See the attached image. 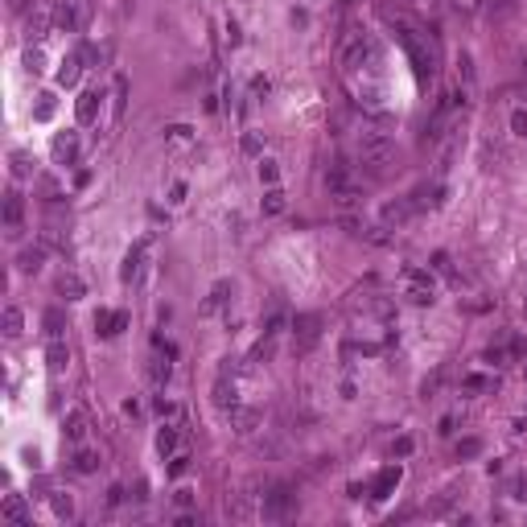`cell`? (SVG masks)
<instances>
[{
  "mask_svg": "<svg viewBox=\"0 0 527 527\" xmlns=\"http://www.w3.org/2000/svg\"><path fill=\"white\" fill-rule=\"evenodd\" d=\"M58 293H62L66 301H78V297H87V284H82L74 272H62V276H58Z\"/></svg>",
  "mask_w": 527,
  "mask_h": 527,
  "instance_id": "20",
  "label": "cell"
},
{
  "mask_svg": "<svg viewBox=\"0 0 527 527\" xmlns=\"http://www.w3.org/2000/svg\"><path fill=\"white\" fill-rule=\"evenodd\" d=\"M99 91H82L78 95V103H74V115H78V124H91L95 120V111H99Z\"/></svg>",
  "mask_w": 527,
  "mask_h": 527,
  "instance_id": "14",
  "label": "cell"
},
{
  "mask_svg": "<svg viewBox=\"0 0 527 527\" xmlns=\"http://www.w3.org/2000/svg\"><path fill=\"white\" fill-rule=\"evenodd\" d=\"M507 495L515 499V503H527V478L519 474V478H511V486H507Z\"/></svg>",
  "mask_w": 527,
  "mask_h": 527,
  "instance_id": "34",
  "label": "cell"
},
{
  "mask_svg": "<svg viewBox=\"0 0 527 527\" xmlns=\"http://www.w3.org/2000/svg\"><path fill=\"white\" fill-rule=\"evenodd\" d=\"M404 297H408L412 305H433V301H437L433 276L421 272V268H408V272H404Z\"/></svg>",
  "mask_w": 527,
  "mask_h": 527,
  "instance_id": "4",
  "label": "cell"
},
{
  "mask_svg": "<svg viewBox=\"0 0 527 527\" xmlns=\"http://www.w3.org/2000/svg\"><path fill=\"white\" fill-rule=\"evenodd\" d=\"M78 74H82V54L74 49L70 58H62V66H58V82H62V87H74Z\"/></svg>",
  "mask_w": 527,
  "mask_h": 527,
  "instance_id": "13",
  "label": "cell"
},
{
  "mask_svg": "<svg viewBox=\"0 0 527 527\" xmlns=\"http://www.w3.org/2000/svg\"><path fill=\"white\" fill-rule=\"evenodd\" d=\"M293 338H297V350H313L317 338H322V317L317 313H301L293 322Z\"/></svg>",
  "mask_w": 527,
  "mask_h": 527,
  "instance_id": "5",
  "label": "cell"
},
{
  "mask_svg": "<svg viewBox=\"0 0 527 527\" xmlns=\"http://www.w3.org/2000/svg\"><path fill=\"white\" fill-rule=\"evenodd\" d=\"M45 338H62V313L58 309L45 313Z\"/></svg>",
  "mask_w": 527,
  "mask_h": 527,
  "instance_id": "28",
  "label": "cell"
},
{
  "mask_svg": "<svg viewBox=\"0 0 527 527\" xmlns=\"http://www.w3.org/2000/svg\"><path fill=\"white\" fill-rule=\"evenodd\" d=\"M359 165L371 177H388L396 169V140L383 136V132H363V140H359Z\"/></svg>",
  "mask_w": 527,
  "mask_h": 527,
  "instance_id": "1",
  "label": "cell"
},
{
  "mask_svg": "<svg viewBox=\"0 0 527 527\" xmlns=\"http://www.w3.org/2000/svg\"><path fill=\"white\" fill-rule=\"evenodd\" d=\"M29 4H33V0H8V12H25Z\"/></svg>",
  "mask_w": 527,
  "mask_h": 527,
  "instance_id": "45",
  "label": "cell"
},
{
  "mask_svg": "<svg viewBox=\"0 0 527 527\" xmlns=\"http://www.w3.org/2000/svg\"><path fill=\"white\" fill-rule=\"evenodd\" d=\"M41 62H45V58H41V49H25V70H33V74H37V70H41Z\"/></svg>",
  "mask_w": 527,
  "mask_h": 527,
  "instance_id": "37",
  "label": "cell"
},
{
  "mask_svg": "<svg viewBox=\"0 0 527 527\" xmlns=\"http://www.w3.org/2000/svg\"><path fill=\"white\" fill-rule=\"evenodd\" d=\"M21 330H25V313L16 305H8L4 309V338H21Z\"/></svg>",
  "mask_w": 527,
  "mask_h": 527,
  "instance_id": "22",
  "label": "cell"
},
{
  "mask_svg": "<svg viewBox=\"0 0 527 527\" xmlns=\"http://www.w3.org/2000/svg\"><path fill=\"white\" fill-rule=\"evenodd\" d=\"M0 515H4L8 524H29V507H25V499H21V495H8V499H4V507H0Z\"/></svg>",
  "mask_w": 527,
  "mask_h": 527,
  "instance_id": "17",
  "label": "cell"
},
{
  "mask_svg": "<svg viewBox=\"0 0 527 527\" xmlns=\"http://www.w3.org/2000/svg\"><path fill=\"white\" fill-rule=\"evenodd\" d=\"M396 482H400V466H388V470L375 478V499H388V495L396 491Z\"/></svg>",
  "mask_w": 527,
  "mask_h": 527,
  "instance_id": "21",
  "label": "cell"
},
{
  "mask_svg": "<svg viewBox=\"0 0 527 527\" xmlns=\"http://www.w3.org/2000/svg\"><path fill=\"white\" fill-rule=\"evenodd\" d=\"M408 214H412V202H404V198L383 206V223H388V227H404V223H408Z\"/></svg>",
  "mask_w": 527,
  "mask_h": 527,
  "instance_id": "18",
  "label": "cell"
},
{
  "mask_svg": "<svg viewBox=\"0 0 527 527\" xmlns=\"http://www.w3.org/2000/svg\"><path fill=\"white\" fill-rule=\"evenodd\" d=\"M54 515H58V519H70V515H74L70 495H54Z\"/></svg>",
  "mask_w": 527,
  "mask_h": 527,
  "instance_id": "30",
  "label": "cell"
},
{
  "mask_svg": "<svg viewBox=\"0 0 527 527\" xmlns=\"http://www.w3.org/2000/svg\"><path fill=\"white\" fill-rule=\"evenodd\" d=\"M214 404L218 408H235V383L227 375H218V383H214Z\"/></svg>",
  "mask_w": 527,
  "mask_h": 527,
  "instance_id": "23",
  "label": "cell"
},
{
  "mask_svg": "<svg viewBox=\"0 0 527 527\" xmlns=\"http://www.w3.org/2000/svg\"><path fill=\"white\" fill-rule=\"evenodd\" d=\"M74 470H78V474H95V470H99V453L78 449V453H74Z\"/></svg>",
  "mask_w": 527,
  "mask_h": 527,
  "instance_id": "26",
  "label": "cell"
},
{
  "mask_svg": "<svg viewBox=\"0 0 527 527\" xmlns=\"http://www.w3.org/2000/svg\"><path fill=\"white\" fill-rule=\"evenodd\" d=\"M21 214H25V198L16 190H8L4 194V235L8 239H21V231H25L21 227Z\"/></svg>",
  "mask_w": 527,
  "mask_h": 527,
  "instance_id": "6",
  "label": "cell"
},
{
  "mask_svg": "<svg viewBox=\"0 0 527 527\" xmlns=\"http://www.w3.org/2000/svg\"><path fill=\"white\" fill-rule=\"evenodd\" d=\"M66 437H70V441H82V437H87V416H82V412H70V416H66Z\"/></svg>",
  "mask_w": 527,
  "mask_h": 527,
  "instance_id": "25",
  "label": "cell"
},
{
  "mask_svg": "<svg viewBox=\"0 0 527 527\" xmlns=\"http://www.w3.org/2000/svg\"><path fill=\"white\" fill-rule=\"evenodd\" d=\"M186 470H190V453H173V458H169V474H173V478H181Z\"/></svg>",
  "mask_w": 527,
  "mask_h": 527,
  "instance_id": "33",
  "label": "cell"
},
{
  "mask_svg": "<svg viewBox=\"0 0 527 527\" xmlns=\"http://www.w3.org/2000/svg\"><path fill=\"white\" fill-rule=\"evenodd\" d=\"M49 115H54V99L41 95V103H37V120H49Z\"/></svg>",
  "mask_w": 527,
  "mask_h": 527,
  "instance_id": "42",
  "label": "cell"
},
{
  "mask_svg": "<svg viewBox=\"0 0 527 527\" xmlns=\"http://www.w3.org/2000/svg\"><path fill=\"white\" fill-rule=\"evenodd\" d=\"M41 264H45V247H21V256H16L21 272H41Z\"/></svg>",
  "mask_w": 527,
  "mask_h": 527,
  "instance_id": "19",
  "label": "cell"
},
{
  "mask_svg": "<svg viewBox=\"0 0 527 527\" xmlns=\"http://www.w3.org/2000/svg\"><path fill=\"white\" fill-rule=\"evenodd\" d=\"M12 173H16V177H29V173H33V165H29L25 153H12Z\"/></svg>",
  "mask_w": 527,
  "mask_h": 527,
  "instance_id": "35",
  "label": "cell"
},
{
  "mask_svg": "<svg viewBox=\"0 0 527 527\" xmlns=\"http://www.w3.org/2000/svg\"><path fill=\"white\" fill-rule=\"evenodd\" d=\"M256 425H260V412L256 408H231V429L239 433V437H247V433H256Z\"/></svg>",
  "mask_w": 527,
  "mask_h": 527,
  "instance_id": "11",
  "label": "cell"
},
{
  "mask_svg": "<svg viewBox=\"0 0 527 527\" xmlns=\"http://www.w3.org/2000/svg\"><path fill=\"white\" fill-rule=\"evenodd\" d=\"M227 297H231V280H218V284L210 289V297L202 301V317H210V313H218V309L227 305Z\"/></svg>",
  "mask_w": 527,
  "mask_h": 527,
  "instance_id": "15",
  "label": "cell"
},
{
  "mask_svg": "<svg viewBox=\"0 0 527 527\" xmlns=\"http://www.w3.org/2000/svg\"><path fill=\"white\" fill-rule=\"evenodd\" d=\"M243 153H260V140L256 136H243Z\"/></svg>",
  "mask_w": 527,
  "mask_h": 527,
  "instance_id": "44",
  "label": "cell"
},
{
  "mask_svg": "<svg viewBox=\"0 0 527 527\" xmlns=\"http://www.w3.org/2000/svg\"><path fill=\"white\" fill-rule=\"evenodd\" d=\"M524 74H527V58H524Z\"/></svg>",
  "mask_w": 527,
  "mask_h": 527,
  "instance_id": "46",
  "label": "cell"
},
{
  "mask_svg": "<svg viewBox=\"0 0 527 527\" xmlns=\"http://www.w3.org/2000/svg\"><path fill=\"white\" fill-rule=\"evenodd\" d=\"M280 326H284V313L276 309V313H268V322H264V338H276L280 334Z\"/></svg>",
  "mask_w": 527,
  "mask_h": 527,
  "instance_id": "31",
  "label": "cell"
},
{
  "mask_svg": "<svg viewBox=\"0 0 527 527\" xmlns=\"http://www.w3.org/2000/svg\"><path fill=\"white\" fill-rule=\"evenodd\" d=\"M511 132H515V136H527V111H515V115H511Z\"/></svg>",
  "mask_w": 527,
  "mask_h": 527,
  "instance_id": "41",
  "label": "cell"
},
{
  "mask_svg": "<svg viewBox=\"0 0 527 527\" xmlns=\"http://www.w3.org/2000/svg\"><path fill=\"white\" fill-rule=\"evenodd\" d=\"M486 388H491L486 375H470V379H466V392H486Z\"/></svg>",
  "mask_w": 527,
  "mask_h": 527,
  "instance_id": "40",
  "label": "cell"
},
{
  "mask_svg": "<svg viewBox=\"0 0 527 527\" xmlns=\"http://www.w3.org/2000/svg\"><path fill=\"white\" fill-rule=\"evenodd\" d=\"M87 21H91V4H87V0H62V4L54 8V25H58L62 33H78Z\"/></svg>",
  "mask_w": 527,
  "mask_h": 527,
  "instance_id": "3",
  "label": "cell"
},
{
  "mask_svg": "<svg viewBox=\"0 0 527 527\" xmlns=\"http://www.w3.org/2000/svg\"><path fill=\"white\" fill-rule=\"evenodd\" d=\"M169 136H173L177 144H186V140H190V128H186V124H177V128H169Z\"/></svg>",
  "mask_w": 527,
  "mask_h": 527,
  "instance_id": "43",
  "label": "cell"
},
{
  "mask_svg": "<svg viewBox=\"0 0 527 527\" xmlns=\"http://www.w3.org/2000/svg\"><path fill=\"white\" fill-rule=\"evenodd\" d=\"M367 58H371V41H367V37H350V41L342 45V66H346V70H359Z\"/></svg>",
  "mask_w": 527,
  "mask_h": 527,
  "instance_id": "9",
  "label": "cell"
},
{
  "mask_svg": "<svg viewBox=\"0 0 527 527\" xmlns=\"http://www.w3.org/2000/svg\"><path fill=\"white\" fill-rule=\"evenodd\" d=\"M478 453H482V441H478V437L458 441V458H478Z\"/></svg>",
  "mask_w": 527,
  "mask_h": 527,
  "instance_id": "29",
  "label": "cell"
},
{
  "mask_svg": "<svg viewBox=\"0 0 527 527\" xmlns=\"http://www.w3.org/2000/svg\"><path fill=\"white\" fill-rule=\"evenodd\" d=\"M148 375H153V383L161 388V383L169 379V363H165V359H153V367H148Z\"/></svg>",
  "mask_w": 527,
  "mask_h": 527,
  "instance_id": "32",
  "label": "cell"
},
{
  "mask_svg": "<svg viewBox=\"0 0 527 527\" xmlns=\"http://www.w3.org/2000/svg\"><path fill=\"white\" fill-rule=\"evenodd\" d=\"M293 511H297V495H293L289 482H272V486H264V495H260V515H264L268 524H284Z\"/></svg>",
  "mask_w": 527,
  "mask_h": 527,
  "instance_id": "2",
  "label": "cell"
},
{
  "mask_svg": "<svg viewBox=\"0 0 527 527\" xmlns=\"http://www.w3.org/2000/svg\"><path fill=\"white\" fill-rule=\"evenodd\" d=\"M148 247H153V243H148V239H140V243H136V247H132V251L124 256V268H120V280H124V284H132V280L140 276V268H144V256H148Z\"/></svg>",
  "mask_w": 527,
  "mask_h": 527,
  "instance_id": "8",
  "label": "cell"
},
{
  "mask_svg": "<svg viewBox=\"0 0 527 527\" xmlns=\"http://www.w3.org/2000/svg\"><path fill=\"white\" fill-rule=\"evenodd\" d=\"M458 70H462V78H466V82H474V62H470V54H462V58H458Z\"/></svg>",
  "mask_w": 527,
  "mask_h": 527,
  "instance_id": "38",
  "label": "cell"
},
{
  "mask_svg": "<svg viewBox=\"0 0 527 527\" xmlns=\"http://www.w3.org/2000/svg\"><path fill=\"white\" fill-rule=\"evenodd\" d=\"M66 363H70V350H66V342H62V338H49V346H45V367L58 375V371H66Z\"/></svg>",
  "mask_w": 527,
  "mask_h": 527,
  "instance_id": "12",
  "label": "cell"
},
{
  "mask_svg": "<svg viewBox=\"0 0 527 527\" xmlns=\"http://www.w3.org/2000/svg\"><path fill=\"white\" fill-rule=\"evenodd\" d=\"M173 449H177V429L165 425V429L157 433V453H161V458H173Z\"/></svg>",
  "mask_w": 527,
  "mask_h": 527,
  "instance_id": "24",
  "label": "cell"
},
{
  "mask_svg": "<svg viewBox=\"0 0 527 527\" xmlns=\"http://www.w3.org/2000/svg\"><path fill=\"white\" fill-rule=\"evenodd\" d=\"M124 95H128V78H115V115H124Z\"/></svg>",
  "mask_w": 527,
  "mask_h": 527,
  "instance_id": "36",
  "label": "cell"
},
{
  "mask_svg": "<svg viewBox=\"0 0 527 527\" xmlns=\"http://www.w3.org/2000/svg\"><path fill=\"white\" fill-rule=\"evenodd\" d=\"M284 210V194L280 190H268L264 194V214H280Z\"/></svg>",
  "mask_w": 527,
  "mask_h": 527,
  "instance_id": "27",
  "label": "cell"
},
{
  "mask_svg": "<svg viewBox=\"0 0 527 527\" xmlns=\"http://www.w3.org/2000/svg\"><path fill=\"white\" fill-rule=\"evenodd\" d=\"M124 326H128V317H124V313H107V309H103V313H95V330H99L103 338H115Z\"/></svg>",
  "mask_w": 527,
  "mask_h": 527,
  "instance_id": "16",
  "label": "cell"
},
{
  "mask_svg": "<svg viewBox=\"0 0 527 527\" xmlns=\"http://www.w3.org/2000/svg\"><path fill=\"white\" fill-rule=\"evenodd\" d=\"M54 165H74V157H78V132H62V136H54Z\"/></svg>",
  "mask_w": 527,
  "mask_h": 527,
  "instance_id": "10",
  "label": "cell"
},
{
  "mask_svg": "<svg viewBox=\"0 0 527 527\" xmlns=\"http://www.w3.org/2000/svg\"><path fill=\"white\" fill-rule=\"evenodd\" d=\"M276 161H260V181H276Z\"/></svg>",
  "mask_w": 527,
  "mask_h": 527,
  "instance_id": "39",
  "label": "cell"
},
{
  "mask_svg": "<svg viewBox=\"0 0 527 527\" xmlns=\"http://www.w3.org/2000/svg\"><path fill=\"white\" fill-rule=\"evenodd\" d=\"M330 202H334L342 214H346V210H359V206H363V186L350 177V181H342V186L330 190Z\"/></svg>",
  "mask_w": 527,
  "mask_h": 527,
  "instance_id": "7",
  "label": "cell"
}]
</instances>
